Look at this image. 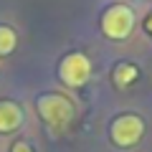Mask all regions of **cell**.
Masks as SVG:
<instances>
[{
    "mask_svg": "<svg viewBox=\"0 0 152 152\" xmlns=\"http://www.w3.org/2000/svg\"><path fill=\"white\" fill-rule=\"evenodd\" d=\"M137 79V66L134 64H119L117 71H114V84L117 86H127Z\"/></svg>",
    "mask_w": 152,
    "mask_h": 152,
    "instance_id": "6",
    "label": "cell"
},
{
    "mask_svg": "<svg viewBox=\"0 0 152 152\" xmlns=\"http://www.w3.org/2000/svg\"><path fill=\"white\" fill-rule=\"evenodd\" d=\"M36 107H38L41 119L56 132L64 129V127L74 119V104L66 96H61V94H43V96H38Z\"/></svg>",
    "mask_w": 152,
    "mask_h": 152,
    "instance_id": "1",
    "label": "cell"
},
{
    "mask_svg": "<svg viewBox=\"0 0 152 152\" xmlns=\"http://www.w3.org/2000/svg\"><path fill=\"white\" fill-rule=\"evenodd\" d=\"M13 152H33V150H31L28 142H15V145H13Z\"/></svg>",
    "mask_w": 152,
    "mask_h": 152,
    "instance_id": "8",
    "label": "cell"
},
{
    "mask_svg": "<svg viewBox=\"0 0 152 152\" xmlns=\"http://www.w3.org/2000/svg\"><path fill=\"white\" fill-rule=\"evenodd\" d=\"M23 124V109L15 102L0 99V134H10Z\"/></svg>",
    "mask_w": 152,
    "mask_h": 152,
    "instance_id": "5",
    "label": "cell"
},
{
    "mask_svg": "<svg viewBox=\"0 0 152 152\" xmlns=\"http://www.w3.org/2000/svg\"><path fill=\"white\" fill-rule=\"evenodd\" d=\"M58 76L66 86H84L91 76V64L84 53H69L64 61H61Z\"/></svg>",
    "mask_w": 152,
    "mask_h": 152,
    "instance_id": "4",
    "label": "cell"
},
{
    "mask_svg": "<svg viewBox=\"0 0 152 152\" xmlns=\"http://www.w3.org/2000/svg\"><path fill=\"white\" fill-rule=\"evenodd\" d=\"M15 43H18L15 31H13L10 26H0V56H8V53H13Z\"/></svg>",
    "mask_w": 152,
    "mask_h": 152,
    "instance_id": "7",
    "label": "cell"
},
{
    "mask_svg": "<svg viewBox=\"0 0 152 152\" xmlns=\"http://www.w3.org/2000/svg\"><path fill=\"white\" fill-rule=\"evenodd\" d=\"M147 31H152V15L147 18Z\"/></svg>",
    "mask_w": 152,
    "mask_h": 152,
    "instance_id": "9",
    "label": "cell"
},
{
    "mask_svg": "<svg viewBox=\"0 0 152 152\" xmlns=\"http://www.w3.org/2000/svg\"><path fill=\"white\" fill-rule=\"evenodd\" d=\"M134 28V13L127 5H112L102 18V31L107 38H114V41H122L127 38Z\"/></svg>",
    "mask_w": 152,
    "mask_h": 152,
    "instance_id": "2",
    "label": "cell"
},
{
    "mask_svg": "<svg viewBox=\"0 0 152 152\" xmlns=\"http://www.w3.org/2000/svg\"><path fill=\"white\" fill-rule=\"evenodd\" d=\"M112 140L114 145L119 147H132L137 145V142L142 140V132H145V122L140 119V117H134V114H122V117H117V119L112 122Z\"/></svg>",
    "mask_w": 152,
    "mask_h": 152,
    "instance_id": "3",
    "label": "cell"
}]
</instances>
